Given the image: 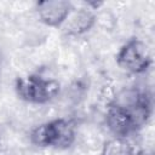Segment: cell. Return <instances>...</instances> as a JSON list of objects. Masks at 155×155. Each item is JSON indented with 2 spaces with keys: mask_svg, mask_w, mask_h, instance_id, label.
Returning <instances> with one entry per match:
<instances>
[{
  "mask_svg": "<svg viewBox=\"0 0 155 155\" xmlns=\"http://www.w3.org/2000/svg\"><path fill=\"white\" fill-rule=\"evenodd\" d=\"M61 85L54 79L44 78L38 74L18 78L16 80V92L18 97L28 103L44 104L58 97Z\"/></svg>",
  "mask_w": 155,
  "mask_h": 155,
  "instance_id": "cell-1",
  "label": "cell"
},
{
  "mask_svg": "<svg viewBox=\"0 0 155 155\" xmlns=\"http://www.w3.org/2000/svg\"><path fill=\"white\" fill-rule=\"evenodd\" d=\"M117 65L131 74L145 73L151 64V53L148 45L139 39H131L121 46L116 54Z\"/></svg>",
  "mask_w": 155,
  "mask_h": 155,
  "instance_id": "cell-2",
  "label": "cell"
},
{
  "mask_svg": "<svg viewBox=\"0 0 155 155\" xmlns=\"http://www.w3.org/2000/svg\"><path fill=\"white\" fill-rule=\"evenodd\" d=\"M97 22V16L88 7L71 8L65 21L61 24V30L65 36H80L87 33Z\"/></svg>",
  "mask_w": 155,
  "mask_h": 155,
  "instance_id": "cell-3",
  "label": "cell"
},
{
  "mask_svg": "<svg viewBox=\"0 0 155 155\" xmlns=\"http://www.w3.org/2000/svg\"><path fill=\"white\" fill-rule=\"evenodd\" d=\"M35 8L41 23L59 28L71 11L73 5L65 0H44L36 2Z\"/></svg>",
  "mask_w": 155,
  "mask_h": 155,
  "instance_id": "cell-4",
  "label": "cell"
},
{
  "mask_svg": "<svg viewBox=\"0 0 155 155\" xmlns=\"http://www.w3.org/2000/svg\"><path fill=\"white\" fill-rule=\"evenodd\" d=\"M48 122L50 147L59 150L70 148L76 139V126L73 120L58 117Z\"/></svg>",
  "mask_w": 155,
  "mask_h": 155,
  "instance_id": "cell-5",
  "label": "cell"
},
{
  "mask_svg": "<svg viewBox=\"0 0 155 155\" xmlns=\"http://www.w3.org/2000/svg\"><path fill=\"white\" fill-rule=\"evenodd\" d=\"M105 124H107L108 130L115 137L127 138L131 133L136 132L128 111L114 104H109L107 108Z\"/></svg>",
  "mask_w": 155,
  "mask_h": 155,
  "instance_id": "cell-6",
  "label": "cell"
},
{
  "mask_svg": "<svg viewBox=\"0 0 155 155\" xmlns=\"http://www.w3.org/2000/svg\"><path fill=\"white\" fill-rule=\"evenodd\" d=\"M145 96V92L138 90L137 87H125L120 90L109 104H114L125 110H130L136 104H138Z\"/></svg>",
  "mask_w": 155,
  "mask_h": 155,
  "instance_id": "cell-7",
  "label": "cell"
},
{
  "mask_svg": "<svg viewBox=\"0 0 155 155\" xmlns=\"http://www.w3.org/2000/svg\"><path fill=\"white\" fill-rule=\"evenodd\" d=\"M134 148L127 138L114 137L108 139L101 150V155H134Z\"/></svg>",
  "mask_w": 155,
  "mask_h": 155,
  "instance_id": "cell-8",
  "label": "cell"
},
{
  "mask_svg": "<svg viewBox=\"0 0 155 155\" xmlns=\"http://www.w3.org/2000/svg\"><path fill=\"white\" fill-rule=\"evenodd\" d=\"M30 142L40 148L50 147V131H48V122H42L35 126L29 134Z\"/></svg>",
  "mask_w": 155,
  "mask_h": 155,
  "instance_id": "cell-9",
  "label": "cell"
},
{
  "mask_svg": "<svg viewBox=\"0 0 155 155\" xmlns=\"http://www.w3.org/2000/svg\"><path fill=\"white\" fill-rule=\"evenodd\" d=\"M134 155H150V154H147V153H138V154H134Z\"/></svg>",
  "mask_w": 155,
  "mask_h": 155,
  "instance_id": "cell-10",
  "label": "cell"
}]
</instances>
